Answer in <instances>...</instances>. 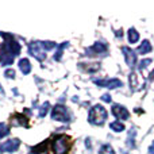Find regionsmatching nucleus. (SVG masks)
I'll list each match as a JSON object with an SVG mask.
<instances>
[{"label": "nucleus", "mask_w": 154, "mask_h": 154, "mask_svg": "<svg viewBox=\"0 0 154 154\" xmlns=\"http://www.w3.org/2000/svg\"><path fill=\"white\" fill-rule=\"evenodd\" d=\"M150 64H152V58H145L139 62V68H141V69H145V68H147Z\"/></svg>", "instance_id": "nucleus-23"}, {"label": "nucleus", "mask_w": 154, "mask_h": 154, "mask_svg": "<svg viewBox=\"0 0 154 154\" xmlns=\"http://www.w3.org/2000/svg\"><path fill=\"white\" fill-rule=\"evenodd\" d=\"M18 65H19V69L22 70L23 75H29V73L31 72V64H30L29 58H22Z\"/></svg>", "instance_id": "nucleus-10"}, {"label": "nucleus", "mask_w": 154, "mask_h": 154, "mask_svg": "<svg viewBox=\"0 0 154 154\" xmlns=\"http://www.w3.org/2000/svg\"><path fill=\"white\" fill-rule=\"evenodd\" d=\"M80 68L81 69H84L85 72H89V73H93L96 72V70L100 69V64H80Z\"/></svg>", "instance_id": "nucleus-14"}, {"label": "nucleus", "mask_w": 154, "mask_h": 154, "mask_svg": "<svg viewBox=\"0 0 154 154\" xmlns=\"http://www.w3.org/2000/svg\"><path fill=\"white\" fill-rule=\"evenodd\" d=\"M51 119L58 120V122H69L70 114L68 108L62 104H57L53 109H51Z\"/></svg>", "instance_id": "nucleus-3"}, {"label": "nucleus", "mask_w": 154, "mask_h": 154, "mask_svg": "<svg viewBox=\"0 0 154 154\" xmlns=\"http://www.w3.org/2000/svg\"><path fill=\"white\" fill-rule=\"evenodd\" d=\"M122 53L123 56H125V61L126 64H127V66L130 68H134L137 65V51H134L133 49L127 48V46H123L122 48Z\"/></svg>", "instance_id": "nucleus-5"}, {"label": "nucleus", "mask_w": 154, "mask_h": 154, "mask_svg": "<svg viewBox=\"0 0 154 154\" xmlns=\"http://www.w3.org/2000/svg\"><path fill=\"white\" fill-rule=\"evenodd\" d=\"M135 134H137V130L135 128H131L130 131H128V137H127V146L128 147H134V145H135Z\"/></svg>", "instance_id": "nucleus-16"}, {"label": "nucleus", "mask_w": 154, "mask_h": 154, "mask_svg": "<svg viewBox=\"0 0 154 154\" xmlns=\"http://www.w3.org/2000/svg\"><path fill=\"white\" fill-rule=\"evenodd\" d=\"M19 146H20V141H19L18 138H15V139H10V141L4 142L3 145H0V150L12 153V152H15V150H18Z\"/></svg>", "instance_id": "nucleus-9"}, {"label": "nucleus", "mask_w": 154, "mask_h": 154, "mask_svg": "<svg viewBox=\"0 0 154 154\" xmlns=\"http://www.w3.org/2000/svg\"><path fill=\"white\" fill-rule=\"evenodd\" d=\"M109 128H111L112 131H115V133H122V131L126 130L125 125H123L122 122H118V120H115V122L109 123Z\"/></svg>", "instance_id": "nucleus-15"}, {"label": "nucleus", "mask_w": 154, "mask_h": 154, "mask_svg": "<svg viewBox=\"0 0 154 154\" xmlns=\"http://www.w3.org/2000/svg\"><path fill=\"white\" fill-rule=\"evenodd\" d=\"M127 38H128V42L130 43H137L139 41V32L137 31L134 27H131L127 31Z\"/></svg>", "instance_id": "nucleus-13"}, {"label": "nucleus", "mask_w": 154, "mask_h": 154, "mask_svg": "<svg viewBox=\"0 0 154 154\" xmlns=\"http://www.w3.org/2000/svg\"><path fill=\"white\" fill-rule=\"evenodd\" d=\"M29 53L31 54L32 57H35L38 61H43V60L46 58L45 50H43L41 42H31L30 43L29 45Z\"/></svg>", "instance_id": "nucleus-4"}, {"label": "nucleus", "mask_w": 154, "mask_h": 154, "mask_svg": "<svg viewBox=\"0 0 154 154\" xmlns=\"http://www.w3.org/2000/svg\"><path fill=\"white\" fill-rule=\"evenodd\" d=\"M70 145H72V141L68 135H57L51 141L49 154H68Z\"/></svg>", "instance_id": "nucleus-1"}, {"label": "nucleus", "mask_w": 154, "mask_h": 154, "mask_svg": "<svg viewBox=\"0 0 154 154\" xmlns=\"http://www.w3.org/2000/svg\"><path fill=\"white\" fill-rule=\"evenodd\" d=\"M4 76H7L8 79H15L16 73H15V70H14V69H7L4 72Z\"/></svg>", "instance_id": "nucleus-24"}, {"label": "nucleus", "mask_w": 154, "mask_h": 154, "mask_svg": "<svg viewBox=\"0 0 154 154\" xmlns=\"http://www.w3.org/2000/svg\"><path fill=\"white\" fill-rule=\"evenodd\" d=\"M8 134H10V130H8V126L5 125V123L0 122V138H3V137H7Z\"/></svg>", "instance_id": "nucleus-21"}, {"label": "nucleus", "mask_w": 154, "mask_h": 154, "mask_svg": "<svg viewBox=\"0 0 154 154\" xmlns=\"http://www.w3.org/2000/svg\"><path fill=\"white\" fill-rule=\"evenodd\" d=\"M93 82L97 84L99 87H106L108 89H114V88H119L123 85V82L119 79H108V80H97L93 79Z\"/></svg>", "instance_id": "nucleus-7"}, {"label": "nucleus", "mask_w": 154, "mask_h": 154, "mask_svg": "<svg viewBox=\"0 0 154 154\" xmlns=\"http://www.w3.org/2000/svg\"><path fill=\"white\" fill-rule=\"evenodd\" d=\"M41 45H42L43 50H51V49L56 48V42H51V41H45V42H41Z\"/></svg>", "instance_id": "nucleus-22"}, {"label": "nucleus", "mask_w": 154, "mask_h": 154, "mask_svg": "<svg viewBox=\"0 0 154 154\" xmlns=\"http://www.w3.org/2000/svg\"><path fill=\"white\" fill-rule=\"evenodd\" d=\"M139 79H138V75H137L135 72H133L130 75V85H131V88L133 89H137V88H139Z\"/></svg>", "instance_id": "nucleus-17"}, {"label": "nucleus", "mask_w": 154, "mask_h": 154, "mask_svg": "<svg viewBox=\"0 0 154 154\" xmlns=\"http://www.w3.org/2000/svg\"><path fill=\"white\" fill-rule=\"evenodd\" d=\"M49 108H50V103H49V101H45V103L42 104V107H41V109H39V118L46 116Z\"/></svg>", "instance_id": "nucleus-20"}, {"label": "nucleus", "mask_w": 154, "mask_h": 154, "mask_svg": "<svg viewBox=\"0 0 154 154\" xmlns=\"http://www.w3.org/2000/svg\"><path fill=\"white\" fill-rule=\"evenodd\" d=\"M147 152H149L150 154H154V141L152 142V145L149 146V149H147Z\"/></svg>", "instance_id": "nucleus-26"}, {"label": "nucleus", "mask_w": 154, "mask_h": 154, "mask_svg": "<svg viewBox=\"0 0 154 154\" xmlns=\"http://www.w3.org/2000/svg\"><path fill=\"white\" fill-rule=\"evenodd\" d=\"M101 100H103V101H106V103H111V101H112V99H111V96H109L108 93H104V95L101 96Z\"/></svg>", "instance_id": "nucleus-25"}, {"label": "nucleus", "mask_w": 154, "mask_h": 154, "mask_svg": "<svg viewBox=\"0 0 154 154\" xmlns=\"http://www.w3.org/2000/svg\"><path fill=\"white\" fill-rule=\"evenodd\" d=\"M150 51H152V43H150V41H147V39H145L143 42L139 45V48H138V50H137V53L138 54H149Z\"/></svg>", "instance_id": "nucleus-11"}, {"label": "nucleus", "mask_w": 154, "mask_h": 154, "mask_svg": "<svg viewBox=\"0 0 154 154\" xmlns=\"http://www.w3.org/2000/svg\"><path fill=\"white\" fill-rule=\"evenodd\" d=\"M99 154H115V150L112 149L111 145L106 143V145H103V146L100 147V150H99Z\"/></svg>", "instance_id": "nucleus-19"}, {"label": "nucleus", "mask_w": 154, "mask_h": 154, "mask_svg": "<svg viewBox=\"0 0 154 154\" xmlns=\"http://www.w3.org/2000/svg\"><path fill=\"white\" fill-rule=\"evenodd\" d=\"M107 109L104 108L103 106L100 104H96L93 106L92 108L89 109V114H88V122L91 125H95V126H101L107 119Z\"/></svg>", "instance_id": "nucleus-2"}, {"label": "nucleus", "mask_w": 154, "mask_h": 154, "mask_svg": "<svg viewBox=\"0 0 154 154\" xmlns=\"http://www.w3.org/2000/svg\"><path fill=\"white\" fill-rule=\"evenodd\" d=\"M12 125L14 126H29V120H27V118L24 116V115H20V114H16L15 116H14L12 119Z\"/></svg>", "instance_id": "nucleus-12"}, {"label": "nucleus", "mask_w": 154, "mask_h": 154, "mask_svg": "<svg viewBox=\"0 0 154 154\" xmlns=\"http://www.w3.org/2000/svg\"><path fill=\"white\" fill-rule=\"evenodd\" d=\"M68 45H69L68 42H64L62 45H60V46H58V49H57L56 54H54V60H56V61H60V60H61V57H62V51H64V49L66 48Z\"/></svg>", "instance_id": "nucleus-18"}, {"label": "nucleus", "mask_w": 154, "mask_h": 154, "mask_svg": "<svg viewBox=\"0 0 154 154\" xmlns=\"http://www.w3.org/2000/svg\"><path fill=\"white\" fill-rule=\"evenodd\" d=\"M111 112L116 119H120V120H127L130 118V112L126 107L120 106V104H112V108H111Z\"/></svg>", "instance_id": "nucleus-6"}, {"label": "nucleus", "mask_w": 154, "mask_h": 154, "mask_svg": "<svg viewBox=\"0 0 154 154\" xmlns=\"http://www.w3.org/2000/svg\"><path fill=\"white\" fill-rule=\"evenodd\" d=\"M107 51V45L103 42H96L95 45H92L91 48H88L85 50L87 56H100V54H104Z\"/></svg>", "instance_id": "nucleus-8"}, {"label": "nucleus", "mask_w": 154, "mask_h": 154, "mask_svg": "<svg viewBox=\"0 0 154 154\" xmlns=\"http://www.w3.org/2000/svg\"><path fill=\"white\" fill-rule=\"evenodd\" d=\"M115 35H118V38H120V37H122V30H119V31H118V34H115Z\"/></svg>", "instance_id": "nucleus-27"}]
</instances>
